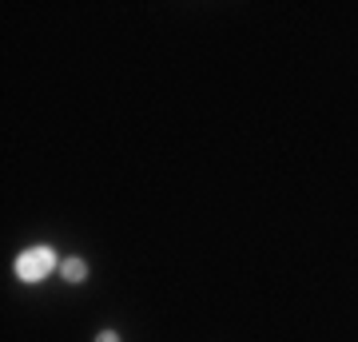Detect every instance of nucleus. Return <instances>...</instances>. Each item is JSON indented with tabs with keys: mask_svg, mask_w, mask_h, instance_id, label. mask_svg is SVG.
Segmentation results:
<instances>
[{
	"mask_svg": "<svg viewBox=\"0 0 358 342\" xmlns=\"http://www.w3.org/2000/svg\"><path fill=\"white\" fill-rule=\"evenodd\" d=\"M56 266V251L52 247H28L20 259H16V279L20 283H40Z\"/></svg>",
	"mask_w": 358,
	"mask_h": 342,
	"instance_id": "obj_1",
	"label": "nucleus"
},
{
	"mask_svg": "<svg viewBox=\"0 0 358 342\" xmlns=\"http://www.w3.org/2000/svg\"><path fill=\"white\" fill-rule=\"evenodd\" d=\"M60 271H64L68 283H84V275H88V263H84V259H64V263H60Z\"/></svg>",
	"mask_w": 358,
	"mask_h": 342,
	"instance_id": "obj_2",
	"label": "nucleus"
},
{
	"mask_svg": "<svg viewBox=\"0 0 358 342\" xmlns=\"http://www.w3.org/2000/svg\"><path fill=\"white\" fill-rule=\"evenodd\" d=\"M96 342H120V334H115V330H100V334H96Z\"/></svg>",
	"mask_w": 358,
	"mask_h": 342,
	"instance_id": "obj_3",
	"label": "nucleus"
}]
</instances>
